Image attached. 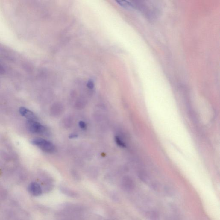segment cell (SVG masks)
Wrapping results in <instances>:
<instances>
[{"mask_svg":"<svg viewBox=\"0 0 220 220\" xmlns=\"http://www.w3.org/2000/svg\"><path fill=\"white\" fill-rule=\"evenodd\" d=\"M32 143L38 147L41 150L48 153H54L56 150L55 145L50 141L37 138L32 140Z\"/></svg>","mask_w":220,"mask_h":220,"instance_id":"1","label":"cell"},{"mask_svg":"<svg viewBox=\"0 0 220 220\" xmlns=\"http://www.w3.org/2000/svg\"><path fill=\"white\" fill-rule=\"evenodd\" d=\"M26 127L28 130L33 133H43L46 131L45 127L36 120H28Z\"/></svg>","mask_w":220,"mask_h":220,"instance_id":"2","label":"cell"},{"mask_svg":"<svg viewBox=\"0 0 220 220\" xmlns=\"http://www.w3.org/2000/svg\"><path fill=\"white\" fill-rule=\"evenodd\" d=\"M19 112L22 116L25 117L28 120H36L37 117L32 111L24 107H20Z\"/></svg>","mask_w":220,"mask_h":220,"instance_id":"3","label":"cell"},{"mask_svg":"<svg viewBox=\"0 0 220 220\" xmlns=\"http://www.w3.org/2000/svg\"><path fill=\"white\" fill-rule=\"evenodd\" d=\"M28 190L32 195L34 196H39L42 193L41 187L38 183L36 182H32L28 187Z\"/></svg>","mask_w":220,"mask_h":220,"instance_id":"4","label":"cell"},{"mask_svg":"<svg viewBox=\"0 0 220 220\" xmlns=\"http://www.w3.org/2000/svg\"><path fill=\"white\" fill-rule=\"evenodd\" d=\"M123 184L124 187L127 190H130L133 187V182L130 178H125L123 182Z\"/></svg>","mask_w":220,"mask_h":220,"instance_id":"5","label":"cell"},{"mask_svg":"<svg viewBox=\"0 0 220 220\" xmlns=\"http://www.w3.org/2000/svg\"><path fill=\"white\" fill-rule=\"evenodd\" d=\"M115 141L116 144L119 146V147L122 148H125L126 147V145L124 142L123 140H121L120 137L117 136L115 137Z\"/></svg>","mask_w":220,"mask_h":220,"instance_id":"6","label":"cell"},{"mask_svg":"<svg viewBox=\"0 0 220 220\" xmlns=\"http://www.w3.org/2000/svg\"><path fill=\"white\" fill-rule=\"evenodd\" d=\"M79 126L83 130H85L87 129V124L85 122L83 121H80L79 122Z\"/></svg>","mask_w":220,"mask_h":220,"instance_id":"7","label":"cell"},{"mask_svg":"<svg viewBox=\"0 0 220 220\" xmlns=\"http://www.w3.org/2000/svg\"><path fill=\"white\" fill-rule=\"evenodd\" d=\"M87 86L89 88L92 89L94 87V84L92 82H89L87 84Z\"/></svg>","mask_w":220,"mask_h":220,"instance_id":"8","label":"cell"},{"mask_svg":"<svg viewBox=\"0 0 220 220\" xmlns=\"http://www.w3.org/2000/svg\"><path fill=\"white\" fill-rule=\"evenodd\" d=\"M78 137V135H76V134H71V135H70V136H69V138L70 139H75V138H76Z\"/></svg>","mask_w":220,"mask_h":220,"instance_id":"9","label":"cell"},{"mask_svg":"<svg viewBox=\"0 0 220 220\" xmlns=\"http://www.w3.org/2000/svg\"><path fill=\"white\" fill-rule=\"evenodd\" d=\"M4 72L3 67L0 64V74H3Z\"/></svg>","mask_w":220,"mask_h":220,"instance_id":"10","label":"cell"}]
</instances>
